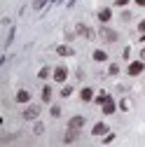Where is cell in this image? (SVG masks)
Wrapping results in <instances>:
<instances>
[{"label": "cell", "instance_id": "obj_5", "mask_svg": "<svg viewBox=\"0 0 145 147\" xmlns=\"http://www.w3.org/2000/svg\"><path fill=\"white\" fill-rule=\"evenodd\" d=\"M54 80H56L59 84L68 80V68L66 65H59V68H54Z\"/></svg>", "mask_w": 145, "mask_h": 147}, {"label": "cell", "instance_id": "obj_31", "mask_svg": "<svg viewBox=\"0 0 145 147\" xmlns=\"http://www.w3.org/2000/svg\"><path fill=\"white\" fill-rule=\"evenodd\" d=\"M140 42H145V33H143V38H140Z\"/></svg>", "mask_w": 145, "mask_h": 147}, {"label": "cell", "instance_id": "obj_17", "mask_svg": "<svg viewBox=\"0 0 145 147\" xmlns=\"http://www.w3.org/2000/svg\"><path fill=\"white\" fill-rule=\"evenodd\" d=\"M42 100H45V103L51 100V86H45V89H42Z\"/></svg>", "mask_w": 145, "mask_h": 147}, {"label": "cell", "instance_id": "obj_29", "mask_svg": "<svg viewBox=\"0 0 145 147\" xmlns=\"http://www.w3.org/2000/svg\"><path fill=\"white\" fill-rule=\"evenodd\" d=\"M136 5L138 7H145V0H136Z\"/></svg>", "mask_w": 145, "mask_h": 147}, {"label": "cell", "instance_id": "obj_7", "mask_svg": "<svg viewBox=\"0 0 145 147\" xmlns=\"http://www.w3.org/2000/svg\"><path fill=\"white\" fill-rule=\"evenodd\" d=\"M110 19H112V9H110V7H103V9H98V21H101V24H108Z\"/></svg>", "mask_w": 145, "mask_h": 147}, {"label": "cell", "instance_id": "obj_16", "mask_svg": "<svg viewBox=\"0 0 145 147\" xmlns=\"http://www.w3.org/2000/svg\"><path fill=\"white\" fill-rule=\"evenodd\" d=\"M49 75H54V70H51V68H47V65H45V68H40V72H38V77H40V80H47Z\"/></svg>", "mask_w": 145, "mask_h": 147}, {"label": "cell", "instance_id": "obj_8", "mask_svg": "<svg viewBox=\"0 0 145 147\" xmlns=\"http://www.w3.org/2000/svg\"><path fill=\"white\" fill-rule=\"evenodd\" d=\"M82 126H84V117H82V115H77V117H72V119L68 121V128H75V131H80Z\"/></svg>", "mask_w": 145, "mask_h": 147}, {"label": "cell", "instance_id": "obj_10", "mask_svg": "<svg viewBox=\"0 0 145 147\" xmlns=\"http://www.w3.org/2000/svg\"><path fill=\"white\" fill-rule=\"evenodd\" d=\"M77 136H80V131H75V128H68V131H66V136H63V142H66V145L75 142V140H77Z\"/></svg>", "mask_w": 145, "mask_h": 147}, {"label": "cell", "instance_id": "obj_21", "mask_svg": "<svg viewBox=\"0 0 145 147\" xmlns=\"http://www.w3.org/2000/svg\"><path fill=\"white\" fill-rule=\"evenodd\" d=\"M47 3H49V0H33V7H35V9H42Z\"/></svg>", "mask_w": 145, "mask_h": 147}, {"label": "cell", "instance_id": "obj_20", "mask_svg": "<svg viewBox=\"0 0 145 147\" xmlns=\"http://www.w3.org/2000/svg\"><path fill=\"white\" fill-rule=\"evenodd\" d=\"M42 131H45V124H42V121H38V124L33 126V133H35V136H40Z\"/></svg>", "mask_w": 145, "mask_h": 147}, {"label": "cell", "instance_id": "obj_27", "mask_svg": "<svg viewBox=\"0 0 145 147\" xmlns=\"http://www.w3.org/2000/svg\"><path fill=\"white\" fill-rule=\"evenodd\" d=\"M119 107H122V110H129V100H126V98H124V100L119 103Z\"/></svg>", "mask_w": 145, "mask_h": 147}, {"label": "cell", "instance_id": "obj_30", "mask_svg": "<svg viewBox=\"0 0 145 147\" xmlns=\"http://www.w3.org/2000/svg\"><path fill=\"white\" fill-rule=\"evenodd\" d=\"M140 59H143V61H145V49H143V51H140Z\"/></svg>", "mask_w": 145, "mask_h": 147}, {"label": "cell", "instance_id": "obj_25", "mask_svg": "<svg viewBox=\"0 0 145 147\" xmlns=\"http://www.w3.org/2000/svg\"><path fill=\"white\" fill-rule=\"evenodd\" d=\"M122 56H124V59H129V56H131V47H124V51H122Z\"/></svg>", "mask_w": 145, "mask_h": 147}, {"label": "cell", "instance_id": "obj_13", "mask_svg": "<svg viewBox=\"0 0 145 147\" xmlns=\"http://www.w3.org/2000/svg\"><path fill=\"white\" fill-rule=\"evenodd\" d=\"M115 110H117L115 100H108V103L103 105V115H115Z\"/></svg>", "mask_w": 145, "mask_h": 147}, {"label": "cell", "instance_id": "obj_11", "mask_svg": "<svg viewBox=\"0 0 145 147\" xmlns=\"http://www.w3.org/2000/svg\"><path fill=\"white\" fill-rule=\"evenodd\" d=\"M80 98H82L84 103H91V100H94V89H89V86H84V89L80 91Z\"/></svg>", "mask_w": 145, "mask_h": 147}, {"label": "cell", "instance_id": "obj_1", "mask_svg": "<svg viewBox=\"0 0 145 147\" xmlns=\"http://www.w3.org/2000/svg\"><path fill=\"white\" fill-rule=\"evenodd\" d=\"M75 30H77V35H82V38H87V40H94L96 35H98L94 28H89V26H84V24H77Z\"/></svg>", "mask_w": 145, "mask_h": 147}, {"label": "cell", "instance_id": "obj_18", "mask_svg": "<svg viewBox=\"0 0 145 147\" xmlns=\"http://www.w3.org/2000/svg\"><path fill=\"white\" fill-rule=\"evenodd\" d=\"M14 33H16V28L12 26V28H9V33H7V40H5V47H9V45H12V40H14Z\"/></svg>", "mask_w": 145, "mask_h": 147}, {"label": "cell", "instance_id": "obj_26", "mask_svg": "<svg viewBox=\"0 0 145 147\" xmlns=\"http://www.w3.org/2000/svg\"><path fill=\"white\" fill-rule=\"evenodd\" d=\"M115 5L117 7H126V5H129V0H115Z\"/></svg>", "mask_w": 145, "mask_h": 147}, {"label": "cell", "instance_id": "obj_3", "mask_svg": "<svg viewBox=\"0 0 145 147\" xmlns=\"http://www.w3.org/2000/svg\"><path fill=\"white\" fill-rule=\"evenodd\" d=\"M26 121H35V119H38L40 117V107L38 105H28L26 110H24V115H21Z\"/></svg>", "mask_w": 145, "mask_h": 147}, {"label": "cell", "instance_id": "obj_9", "mask_svg": "<svg viewBox=\"0 0 145 147\" xmlns=\"http://www.w3.org/2000/svg\"><path fill=\"white\" fill-rule=\"evenodd\" d=\"M56 54H59V56H75V49L68 47V45H59L56 47Z\"/></svg>", "mask_w": 145, "mask_h": 147}, {"label": "cell", "instance_id": "obj_12", "mask_svg": "<svg viewBox=\"0 0 145 147\" xmlns=\"http://www.w3.org/2000/svg\"><path fill=\"white\" fill-rule=\"evenodd\" d=\"M14 100L16 103H28L30 100V94H28L26 89H19V91H16V96H14Z\"/></svg>", "mask_w": 145, "mask_h": 147}, {"label": "cell", "instance_id": "obj_24", "mask_svg": "<svg viewBox=\"0 0 145 147\" xmlns=\"http://www.w3.org/2000/svg\"><path fill=\"white\" fill-rule=\"evenodd\" d=\"M112 140H115V133H108V136H105V138H103V142H105V145H110V142H112Z\"/></svg>", "mask_w": 145, "mask_h": 147}, {"label": "cell", "instance_id": "obj_22", "mask_svg": "<svg viewBox=\"0 0 145 147\" xmlns=\"http://www.w3.org/2000/svg\"><path fill=\"white\" fill-rule=\"evenodd\" d=\"M70 94H72V86H63L61 89V98H68Z\"/></svg>", "mask_w": 145, "mask_h": 147}, {"label": "cell", "instance_id": "obj_19", "mask_svg": "<svg viewBox=\"0 0 145 147\" xmlns=\"http://www.w3.org/2000/svg\"><path fill=\"white\" fill-rule=\"evenodd\" d=\"M49 112H51V117H54V119H59V117H61V107H59V105H51Z\"/></svg>", "mask_w": 145, "mask_h": 147}, {"label": "cell", "instance_id": "obj_4", "mask_svg": "<svg viewBox=\"0 0 145 147\" xmlns=\"http://www.w3.org/2000/svg\"><path fill=\"white\" fill-rule=\"evenodd\" d=\"M143 70H145V63H143V59H140V61H131V63H129V68H126V72H129L131 77L140 75Z\"/></svg>", "mask_w": 145, "mask_h": 147}, {"label": "cell", "instance_id": "obj_2", "mask_svg": "<svg viewBox=\"0 0 145 147\" xmlns=\"http://www.w3.org/2000/svg\"><path fill=\"white\" fill-rule=\"evenodd\" d=\"M98 35L105 40V42H117V30H112V28H108L105 24H103V28L98 30Z\"/></svg>", "mask_w": 145, "mask_h": 147}, {"label": "cell", "instance_id": "obj_28", "mask_svg": "<svg viewBox=\"0 0 145 147\" xmlns=\"http://www.w3.org/2000/svg\"><path fill=\"white\" fill-rule=\"evenodd\" d=\"M138 30H140V33H145V19H143V21L138 24Z\"/></svg>", "mask_w": 145, "mask_h": 147}, {"label": "cell", "instance_id": "obj_14", "mask_svg": "<svg viewBox=\"0 0 145 147\" xmlns=\"http://www.w3.org/2000/svg\"><path fill=\"white\" fill-rule=\"evenodd\" d=\"M94 61H96V63H103V61H108V54H105L103 49H96V51H94Z\"/></svg>", "mask_w": 145, "mask_h": 147}, {"label": "cell", "instance_id": "obj_15", "mask_svg": "<svg viewBox=\"0 0 145 147\" xmlns=\"http://www.w3.org/2000/svg\"><path fill=\"white\" fill-rule=\"evenodd\" d=\"M108 100H112V96H110V94H105V91H103V94H98V96H96V103H98V105H105Z\"/></svg>", "mask_w": 145, "mask_h": 147}, {"label": "cell", "instance_id": "obj_23", "mask_svg": "<svg viewBox=\"0 0 145 147\" xmlns=\"http://www.w3.org/2000/svg\"><path fill=\"white\" fill-rule=\"evenodd\" d=\"M108 72H110V75H117V72H119V65H117V63H112L110 68H108Z\"/></svg>", "mask_w": 145, "mask_h": 147}, {"label": "cell", "instance_id": "obj_6", "mask_svg": "<svg viewBox=\"0 0 145 147\" xmlns=\"http://www.w3.org/2000/svg\"><path fill=\"white\" fill-rule=\"evenodd\" d=\"M91 133H94L96 138L105 136V133H108V124H105V121H98V124H94V128H91Z\"/></svg>", "mask_w": 145, "mask_h": 147}]
</instances>
